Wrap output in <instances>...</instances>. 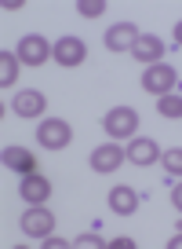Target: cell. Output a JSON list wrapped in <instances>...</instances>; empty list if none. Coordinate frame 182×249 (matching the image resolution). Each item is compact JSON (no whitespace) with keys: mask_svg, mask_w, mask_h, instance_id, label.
Here are the masks:
<instances>
[{"mask_svg":"<svg viewBox=\"0 0 182 249\" xmlns=\"http://www.w3.org/2000/svg\"><path fill=\"white\" fill-rule=\"evenodd\" d=\"M18 66H22V59L4 48V52H0V88H8V85L18 81Z\"/></svg>","mask_w":182,"mask_h":249,"instance_id":"obj_15","label":"cell"},{"mask_svg":"<svg viewBox=\"0 0 182 249\" xmlns=\"http://www.w3.org/2000/svg\"><path fill=\"white\" fill-rule=\"evenodd\" d=\"M11 110H15L18 117H40L47 110V99L37 92V88H26V92H18L15 99H11Z\"/></svg>","mask_w":182,"mask_h":249,"instance_id":"obj_10","label":"cell"},{"mask_svg":"<svg viewBox=\"0 0 182 249\" xmlns=\"http://www.w3.org/2000/svg\"><path fill=\"white\" fill-rule=\"evenodd\" d=\"M18 59H22V66H44L47 59H51V44H47V37H40V33H30V37L18 40Z\"/></svg>","mask_w":182,"mask_h":249,"instance_id":"obj_6","label":"cell"},{"mask_svg":"<svg viewBox=\"0 0 182 249\" xmlns=\"http://www.w3.org/2000/svg\"><path fill=\"white\" fill-rule=\"evenodd\" d=\"M102 128H106L109 140H135L138 132V114L131 107H113L102 117Z\"/></svg>","mask_w":182,"mask_h":249,"instance_id":"obj_1","label":"cell"},{"mask_svg":"<svg viewBox=\"0 0 182 249\" xmlns=\"http://www.w3.org/2000/svg\"><path fill=\"white\" fill-rule=\"evenodd\" d=\"M160 161H164V172L167 176H182V147H171L160 154Z\"/></svg>","mask_w":182,"mask_h":249,"instance_id":"obj_17","label":"cell"},{"mask_svg":"<svg viewBox=\"0 0 182 249\" xmlns=\"http://www.w3.org/2000/svg\"><path fill=\"white\" fill-rule=\"evenodd\" d=\"M179 231H182V220H179Z\"/></svg>","mask_w":182,"mask_h":249,"instance_id":"obj_25","label":"cell"},{"mask_svg":"<svg viewBox=\"0 0 182 249\" xmlns=\"http://www.w3.org/2000/svg\"><path fill=\"white\" fill-rule=\"evenodd\" d=\"M131 55H135L142 66H157L160 59H164V40L153 37V33H138L135 48H131Z\"/></svg>","mask_w":182,"mask_h":249,"instance_id":"obj_9","label":"cell"},{"mask_svg":"<svg viewBox=\"0 0 182 249\" xmlns=\"http://www.w3.org/2000/svg\"><path fill=\"white\" fill-rule=\"evenodd\" d=\"M124 154H128V161H131V165H153L160 154H164V150L157 147V140H146V136H135V140L128 143V150H124Z\"/></svg>","mask_w":182,"mask_h":249,"instance_id":"obj_11","label":"cell"},{"mask_svg":"<svg viewBox=\"0 0 182 249\" xmlns=\"http://www.w3.org/2000/svg\"><path fill=\"white\" fill-rule=\"evenodd\" d=\"M22 234L26 238H47L55 231V213H47L44 205H30V213H22Z\"/></svg>","mask_w":182,"mask_h":249,"instance_id":"obj_5","label":"cell"},{"mask_svg":"<svg viewBox=\"0 0 182 249\" xmlns=\"http://www.w3.org/2000/svg\"><path fill=\"white\" fill-rule=\"evenodd\" d=\"M167 249H182V231H179V234H175V238H171V242H167Z\"/></svg>","mask_w":182,"mask_h":249,"instance_id":"obj_23","label":"cell"},{"mask_svg":"<svg viewBox=\"0 0 182 249\" xmlns=\"http://www.w3.org/2000/svg\"><path fill=\"white\" fill-rule=\"evenodd\" d=\"M135 40H138V30L131 22H117V26H109V30H106V48H109V52L135 48Z\"/></svg>","mask_w":182,"mask_h":249,"instance_id":"obj_13","label":"cell"},{"mask_svg":"<svg viewBox=\"0 0 182 249\" xmlns=\"http://www.w3.org/2000/svg\"><path fill=\"white\" fill-rule=\"evenodd\" d=\"M175 40H179V48H182V22L175 26Z\"/></svg>","mask_w":182,"mask_h":249,"instance_id":"obj_24","label":"cell"},{"mask_svg":"<svg viewBox=\"0 0 182 249\" xmlns=\"http://www.w3.org/2000/svg\"><path fill=\"white\" fill-rule=\"evenodd\" d=\"M73 246H106V242L99 238V231H95V234L88 231V234H76V238H73Z\"/></svg>","mask_w":182,"mask_h":249,"instance_id":"obj_19","label":"cell"},{"mask_svg":"<svg viewBox=\"0 0 182 249\" xmlns=\"http://www.w3.org/2000/svg\"><path fill=\"white\" fill-rule=\"evenodd\" d=\"M124 158H128V154H124V147H117V143H102V147L91 150V169L106 176V172H117V169H121Z\"/></svg>","mask_w":182,"mask_h":249,"instance_id":"obj_7","label":"cell"},{"mask_svg":"<svg viewBox=\"0 0 182 249\" xmlns=\"http://www.w3.org/2000/svg\"><path fill=\"white\" fill-rule=\"evenodd\" d=\"M0 158H4V165H8L11 172H22V176L37 172V154H30L26 147H4Z\"/></svg>","mask_w":182,"mask_h":249,"instance_id":"obj_12","label":"cell"},{"mask_svg":"<svg viewBox=\"0 0 182 249\" xmlns=\"http://www.w3.org/2000/svg\"><path fill=\"white\" fill-rule=\"evenodd\" d=\"M171 205L182 213V183H175V187H171Z\"/></svg>","mask_w":182,"mask_h":249,"instance_id":"obj_22","label":"cell"},{"mask_svg":"<svg viewBox=\"0 0 182 249\" xmlns=\"http://www.w3.org/2000/svg\"><path fill=\"white\" fill-rule=\"evenodd\" d=\"M109 249H135V242L131 238H113V242H106Z\"/></svg>","mask_w":182,"mask_h":249,"instance_id":"obj_21","label":"cell"},{"mask_svg":"<svg viewBox=\"0 0 182 249\" xmlns=\"http://www.w3.org/2000/svg\"><path fill=\"white\" fill-rule=\"evenodd\" d=\"M175 85H179V73H175L171 66H164V62L146 66V70H142V88L150 95H171Z\"/></svg>","mask_w":182,"mask_h":249,"instance_id":"obj_3","label":"cell"},{"mask_svg":"<svg viewBox=\"0 0 182 249\" xmlns=\"http://www.w3.org/2000/svg\"><path fill=\"white\" fill-rule=\"evenodd\" d=\"M109 209H113V213H121V216H131V213L138 209V195L131 191V187L117 183L113 191H109Z\"/></svg>","mask_w":182,"mask_h":249,"instance_id":"obj_14","label":"cell"},{"mask_svg":"<svg viewBox=\"0 0 182 249\" xmlns=\"http://www.w3.org/2000/svg\"><path fill=\"white\" fill-rule=\"evenodd\" d=\"M157 110L171 121H182V95H160L157 99Z\"/></svg>","mask_w":182,"mask_h":249,"instance_id":"obj_16","label":"cell"},{"mask_svg":"<svg viewBox=\"0 0 182 249\" xmlns=\"http://www.w3.org/2000/svg\"><path fill=\"white\" fill-rule=\"evenodd\" d=\"M18 195L30 205H44L47 198H51V179L40 176V172H30V176H22V183H18Z\"/></svg>","mask_w":182,"mask_h":249,"instance_id":"obj_8","label":"cell"},{"mask_svg":"<svg viewBox=\"0 0 182 249\" xmlns=\"http://www.w3.org/2000/svg\"><path fill=\"white\" fill-rule=\"evenodd\" d=\"M69 140H73V128H69L62 117H44L37 124V143L44 150H66Z\"/></svg>","mask_w":182,"mask_h":249,"instance_id":"obj_2","label":"cell"},{"mask_svg":"<svg viewBox=\"0 0 182 249\" xmlns=\"http://www.w3.org/2000/svg\"><path fill=\"white\" fill-rule=\"evenodd\" d=\"M76 11H80L84 18H99L102 11H106V0H76Z\"/></svg>","mask_w":182,"mask_h":249,"instance_id":"obj_18","label":"cell"},{"mask_svg":"<svg viewBox=\"0 0 182 249\" xmlns=\"http://www.w3.org/2000/svg\"><path fill=\"white\" fill-rule=\"evenodd\" d=\"M51 59L69 70V66H80V62L88 59V48H84L80 37H69V33H66V37H59L51 44Z\"/></svg>","mask_w":182,"mask_h":249,"instance_id":"obj_4","label":"cell"},{"mask_svg":"<svg viewBox=\"0 0 182 249\" xmlns=\"http://www.w3.org/2000/svg\"><path fill=\"white\" fill-rule=\"evenodd\" d=\"M44 246H47V249H66L69 242H66V238H55V234H47V238H44Z\"/></svg>","mask_w":182,"mask_h":249,"instance_id":"obj_20","label":"cell"}]
</instances>
